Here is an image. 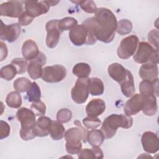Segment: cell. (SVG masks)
Wrapping results in <instances>:
<instances>
[{
  "label": "cell",
  "instance_id": "1",
  "mask_svg": "<svg viewBox=\"0 0 159 159\" xmlns=\"http://www.w3.org/2000/svg\"><path fill=\"white\" fill-rule=\"evenodd\" d=\"M82 24L93 33L97 40L110 43L115 37L117 20L110 9L99 7L97 8L94 17L86 19Z\"/></svg>",
  "mask_w": 159,
  "mask_h": 159
},
{
  "label": "cell",
  "instance_id": "2",
  "mask_svg": "<svg viewBox=\"0 0 159 159\" xmlns=\"http://www.w3.org/2000/svg\"><path fill=\"white\" fill-rule=\"evenodd\" d=\"M133 124V119L131 116L124 114H112L107 116L103 121L101 130L105 139H109L113 137L119 127L129 129Z\"/></svg>",
  "mask_w": 159,
  "mask_h": 159
},
{
  "label": "cell",
  "instance_id": "3",
  "mask_svg": "<svg viewBox=\"0 0 159 159\" xmlns=\"http://www.w3.org/2000/svg\"><path fill=\"white\" fill-rule=\"evenodd\" d=\"M137 52L134 53V60L140 64L152 63H158V50L155 49L150 43L146 42H141L138 44Z\"/></svg>",
  "mask_w": 159,
  "mask_h": 159
},
{
  "label": "cell",
  "instance_id": "4",
  "mask_svg": "<svg viewBox=\"0 0 159 159\" xmlns=\"http://www.w3.org/2000/svg\"><path fill=\"white\" fill-rule=\"evenodd\" d=\"M69 38L76 46L83 45H93L97 39L93 33L84 25H76L69 32Z\"/></svg>",
  "mask_w": 159,
  "mask_h": 159
},
{
  "label": "cell",
  "instance_id": "5",
  "mask_svg": "<svg viewBox=\"0 0 159 159\" xmlns=\"http://www.w3.org/2000/svg\"><path fill=\"white\" fill-rule=\"evenodd\" d=\"M66 140V150L71 155L78 154L82 149L81 140H83V133L81 130L78 127H71L65 133Z\"/></svg>",
  "mask_w": 159,
  "mask_h": 159
},
{
  "label": "cell",
  "instance_id": "6",
  "mask_svg": "<svg viewBox=\"0 0 159 159\" xmlns=\"http://www.w3.org/2000/svg\"><path fill=\"white\" fill-rule=\"evenodd\" d=\"M139 44V38L135 35L127 36L123 39L117 50L119 58L127 59L134 55Z\"/></svg>",
  "mask_w": 159,
  "mask_h": 159
},
{
  "label": "cell",
  "instance_id": "7",
  "mask_svg": "<svg viewBox=\"0 0 159 159\" xmlns=\"http://www.w3.org/2000/svg\"><path fill=\"white\" fill-rule=\"evenodd\" d=\"M89 78H78L71 91L73 101L77 104L85 102L89 96Z\"/></svg>",
  "mask_w": 159,
  "mask_h": 159
},
{
  "label": "cell",
  "instance_id": "8",
  "mask_svg": "<svg viewBox=\"0 0 159 159\" xmlns=\"http://www.w3.org/2000/svg\"><path fill=\"white\" fill-rule=\"evenodd\" d=\"M66 76V68L61 65L47 66L43 68L42 79L47 83H58Z\"/></svg>",
  "mask_w": 159,
  "mask_h": 159
},
{
  "label": "cell",
  "instance_id": "9",
  "mask_svg": "<svg viewBox=\"0 0 159 159\" xmlns=\"http://www.w3.org/2000/svg\"><path fill=\"white\" fill-rule=\"evenodd\" d=\"M25 12L35 18L48 12L50 6L47 1H25Z\"/></svg>",
  "mask_w": 159,
  "mask_h": 159
},
{
  "label": "cell",
  "instance_id": "10",
  "mask_svg": "<svg viewBox=\"0 0 159 159\" xmlns=\"http://www.w3.org/2000/svg\"><path fill=\"white\" fill-rule=\"evenodd\" d=\"M23 3L21 1H11L0 5V15L12 18L19 17L23 13Z\"/></svg>",
  "mask_w": 159,
  "mask_h": 159
},
{
  "label": "cell",
  "instance_id": "11",
  "mask_svg": "<svg viewBox=\"0 0 159 159\" xmlns=\"http://www.w3.org/2000/svg\"><path fill=\"white\" fill-rule=\"evenodd\" d=\"M58 19H53L46 23L45 29L47 34L45 42L49 48H55L59 42L61 32L58 27Z\"/></svg>",
  "mask_w": 159,
  "mask_h": 159
},
{
  "label": "cell",
  "instance_id": "12",
  "mask_svg": "<svg viewBox=\"0 0 159 159\" xmlns=\"http://www.w3.org/2000/svg\"><path fill=\"white\" fill-rule=\"evenodd\" d=\"M1 30L0 39L2 40L7 41L8 42H13L16 41L20 34V25L19 23H14L9 25H6L1 20Z\"/></svg>",
  "mask_w": 159,
  "mask_h": 159
},
{
  "label": "cell",
  "instance_id": "13",
  "mask_svg": "<svg viewBox=\"0 0 159 159\" xmlns=\"http://www.w3.org/2000/svg\"><path fill=\"white\" fill-rule=\"evenodd\" d=\"M16 118L20 122L21 129H33L36 124L35 114L32 109L20 107L16 112Z\"/></svg>",
  "mask_w": 159,
  "mask_h": 159
},
{
  "label": "cell",
  "instance_id": "14",
  "mask_svg": "<svg viewBox=\"0 0 159 159\" xmlns=\"http://www.w3.org/2000/svg\"><path fill=\"white\" fill-rule=\"evenodd\" d=\"M46 56L40 52L39 55L35 59L30 61L28 65L27 71L32 79L37 80L42 77L43 73L42 66L46 63Z\"/></svg>",
  "mask_w": 159,
  "mask_h": 159
},
{
  "label": "cell",
  "instance_id": "15",
  "mask_svg": "<svg viewBox=\"0 0 159 159\" xmlns=\"http://www.w3.org/2000/svg\"><path fill=\"white\" fill-rule=\"evenodd\" d=\"M141 143L143 150L147 153H155L159 150L158 137L153 132H145L142 135Z\"/></svg>",
  "mask_w": 159,
  "mask_h": 159
},
{
  "label": "cell",
  "instance_id": "16",
  "mask_svg": "<svg viewBox=\"0 0 159 159\" xmlns=\"http://www.w3.org/2000/svg\"><path fill=\"white\" fill-rule=\"evenodd\" d=\"M143 102V97L140 94H134L130 99L127 101L124 106L125 114L128 116L136 115L142 110Z\"/></svg>",
  "mask_w": 159,
  "mask_h": 159
},
{
  "label": "cell",
  "instance_id": "17",
  "mask_svg": "<svg viewBox=\"0 0 159 159\" xmlns=\"http://www.w3.org/2000/svg\"><path fill=\"white\" fill-rule=\"evenodd\" d=\"M139 75L143 80L154 81L158 79V68L157 65L152 63H143L140 68Z\"/></svg>",
  "mask_w": 159,
  "mask_h": 159
},
{
  "label": "cell",
  "instance_id": "18",
  "mask_svg": "<svg viewBox=\"0 0 159 159\" xmlns=\"http://www.w3.org/2000/svg\"><path fill=\"white\" fill-rule=\"evenodd\" d=\"M52 124L50 118L46 116L40 117L34 127V132L36 136L45 137L50 134V131Z\"/></svg>",
  "mask_w": 159,
  "mask_h": 159
},
{
  "label": "cell",
  "instance_id": "19",
  "mask_svg": "<svg viewBox=\"0 0 159 159\" xmlns=\"http://www.w3.org/2000/svg\"><path fill=\"white\" fill-rule=\"evenodd\" d=\"M128 70L125 69L119 63H113L108 66L107 72L109 75L118 83L120 84L127 78Z\"/></svg>",
  "mask_w": 159,
  "mask_h": 159
},
{
  "label": "cell",
  "instance_id": "20",
  "mask_svg": "<svg viewBox=\"0 0 159 159\" xmlns=\"http://www.w3.org/2000/svg\"><path fill=\"white\" fill-rule=\"evenodd\" d=\"M106 109L105 102L101 99H93L90 101L86 107L88 116L98 117L101 115Z\"/></svg>",
  "mask_w": 159,
  "mask_h": 159
},
{
  "label": "cell",
  "instance_id": "21",
  "mask_svg": "<svg viewBox=\"0 0 159 159\" xmlns=\"http://www.w3.org/2000/svg\"><path fill=\"white\" fill-rule=\"evenodd\" d=\"M39 53L38 46L34 40L29 39L24 42L22 47V53L24 58L31 61L35 59Z\"/></svg>",
  "mask_w": 159,
  "mask_h": 159
},
{
  "label": "cell",
  "instance_id": "22",
  "mask_svg": "<svg viewBox=\"0 0 159 159\" xmlns=\"http://www.w3.org/2000/svg\"><path fill=\"white\" fill-rule=\"evenodd\" d=\"M158 79L154 81L147 80L142 81L139 84L140 94L143 97H147L152 94L158 96Z\"/></svg>",
  "mask_w": 159,
  "mask_h": 159
},
{
  "label": "cell",
  "instance_id": "23",
  "mask_svg": "<svg viewBox=\"0 0 159 159\" xmlns=\"http://www.w3.org/2000/svg\"><path fill=\"white\" fill-rule=\"evenodd\" d=\"M156 97L157 96L154 94L143 97V102L142 111L145 115L147 116H152L156 114L157 111Z\"/></svg>",
  "mask_w": 159,
  "mask_h": 159
},
{
  "label": "cell",
  "instance_id": "24",
  "mask_svg": "<svg viewBox=\"0 0 159 159\" xmlns=\"http://www.w3.org/2000/svg\"><path fill=\"white\" fill-rule=\"evenodd\" d=\"M122 94L127 98L132 97L135 92V84L134 77L132 73L128 70L126 79L120 84Z\"/></svg>",
  "mask_w": 159,
  "mask_h": 159
},
{
  "label": "cell",
  "instance_id": "25",
  "mask_svg": "<svg viewBox=\"0 0 159 159\" xmlns=\"http://www.w3.org/2000/svg\"><path fill=\"white\" fill-rule=\"evenodd\" d=\"M86 139L87 142L92 147H100L103 143L105 137L101 130L93 129L88 131Z\"/></svg>",
  "mask_w": 159,
  "mask_h": 159
},
{
  "label": "cell",
  "instance_id": "26",
  "mask_svg": "<svg viewBox=\"0 0 159 159\" xmlns=\"http://www.w3.org/2000/svg\"><path fill=\"white\" fill-rule=\"evenodd\" d=\"M89 92L92 96H99L103 94L104 90L102 81L98 78H89Z\"/></svg>",
  "mask_w": 159,
  "mask_h": 159
},
{
  "label": "cell",
  "instance_id": "27",
  "mask_svg": "<svg viewBox=\"0 0 159 159\" xmlns=\"http://www.w3.org/2000/svg\"><path fill=\"white\" fill-rule=\"evenodd\" d=\"M103 152L99 147H93L92 148H84L78 153L79 158H103Z\"/></svg>",
  "mask_w": 159,
  "mask_h": 159
},
{
  "label": "cell",
  "instance_id": "28",
  "mask_svg": "<svg viewBox=\"0 0 159 159\" xmlns=\"http://www.w3.org/2000/svg\"><path fill=\"white\" fill-rule=\"evenodd\" d=\"M65 129L63 124L58 121L52 120V124L50 131V135L54 140H61L65 135Z\"/></svg>",
  "mask_w": 159,
  "mask_h": 159
},
{
  "label": "cell",
  "instance_id": "29",
  "mask_svg": "<svg viewBox=\"0 0 159 159\" xmlns=\"http://www.w3.org/2000/svg\"><path fill=\"white\" fill-rule=\"evenodd\" d=\"M73 75L78 78H87L91 73V67L86 63H78L73 68Z\"/></svg>",
  "mask_w": 159,
  "mask_h": 159
},
{
  "label": "cell",
  "instance_id": "30",
  "mask_svg": "<svg viewBox=\"0 0 159 159\" xmlns=\"http://www.w3.org/2000/svg\"><path fill=\"white\" fill-rule=\"evenodd\" d=\"M6 102L11 108H19L22 102L21 95L17 91H12L7 94Z\"/></svg>",
  "mask_w": 159,
  "mask_h": 159
},
{
  "label": "cell",
  "instance_id": "31",
  "mask_svg": "<svg viewBox=\"0 0 159 159\" xmlns=\"http://www.w3.org/2000/svg\"><path fill=\"white\" fill-rule=\"evenodd\" d=\"M28 101L32 102H35L40 101L41 91L37 83L33 82L31 86L27 91Z\"/></svg>",
  "mask_w": 159,
  "mask_h": 159
},
{
  "label": "cell",
  "instance_id": "32",
  "mask_svg": "<svg viewBox=\"0 0 159 159\" xmlns=\"http://www.w3.org/2000/svg\"><path fill=\"white\" fill-rule=\"evenodd\" d=\"M32 82L27 78L20 77L14 81L13 87L16 91L19 93H24L27 91L32 85Z\"/></svg>",
  "mask_w": 159,
  "mask_h": 159
},
{
  "label": "cell",
  "instance_id": "33",
  "mask_svg": "<svg viewBox=\"0 0 159 159\" xmlns=\"http://www.w3.org/2000/svg\"><path fill=\"white\" fill-rule=\"evenodd\" d=\"M78 24L76 19L72 17H66L58 20V27L60 32L65 30H71Z\"/></svg>",
  "mask_w": 159,
  "mask_h": 159
},
{
  "label": "cell",
  "instance_id": "34",
  "mask_svg": "<svg viewBox=\"0 0 159 159\" xmlns=\"http://www.w3.org/2000/svg\"><path fill=\"white\" fill-rule=\"evenodd\" d=\"M132 23L130 20L124 19L117 22L116 32L120 35H127L131 32L132 30Z\"/></svg>",
  "mask_w": 159,
  "mask_h": 159
},
{
  "label": "cell",
  "instance_id": "35",
  "mask_svg": "<svg viewBox=\"0 0 159 159\" xmlns=\"http://www.w3.org/2000/svg\"><path fill=\"white\" fill-rule=\"evenodd\" d=\"M16 74H17V70L11 63L3 66L0 70L1 77L7 81L12 80L16 76Z\"/></svg>",
  "mask_w": 159,
  "mask_h": 159
},
{
  "label": "cell",
  "instance_id": "36",
  "mask_svg": "<svg viewBox=\"0 0 159 159\" xmlns=\"http://www.w3.org/2000/svg\"><path fill=\"white\" fill-rule=\"evenodd\" d=\"M72 2L79 5L81 8L86 12L93 14L95 13L97 10V7L93 1H71Z\"/></svg>",
  "mask_w": 159,
  "mask_h": 159
},
{
  "label": "cell",
  "instance_id": "37",
  "mask_svg": "<svg viewBox=\"0 0 159 159\" xmlns=\"http://www.w3.org/2000/svg\"><path fill=\"white\" fill-rule=\"evenodd\" d=\"M11 64L13 65L17 70V74H22L27 70L28 63L27 60L24 58H16L11 61Z\"/></svg>",
  "mask_w": 159,
  "mask_h": 159
},
{
  "label": "cell",
  "instance_id": "38",
  "mask_svg": "<svg viewBox=\"0 0 159 159\" xmlns=\"http://www.w3.org/2000/svg\"><path fill=\"white\" fill-rule=\"evenodd\" d=\"M83 124L87 129H95L101 124V120L98 117L88 116L83 119Z\"/></svg>",
  "mask_w": 159,
  "mask_h": 159
},
{
  "label": "cell",
  "instance_id": "39",
  "mask_svg": "<svg viewBox=\"0 0 159 159\" xmlns=\"http://www.w3.org/2000/svg\"><path fill=\"white\" fill-rule=\"evenodd\" d=\"M72 117V112L67 108L60 109L57 114V121L61 123H66L71 120Z\"/></svg>",
  "mask_w": 159,
  "mask_h": 159
},
{
  "label": "cell",
  "instance_id": "40",
  "mask_svg": "<svg viewBox=\"0 0 159 159\" xmlns=\"http://www.w3.org/2000/svg\"><path fill=\"white\" fill-rule=\"evenodd\" d=\"M30 108L36 116H43L46 112V106L41 100L38 102H33Z\"/></svg>",
  "mask_w": 159,
  "mask_h": 159
},
{
  "label": "cell",
  "instance_id": "41",
  "mask_svg": "<svg viewBox=\"0 0 159 159\" xmlns=\"http://www.w3.org/2000/svg\"><path fill=\"white\" fill-rule=\"evenodd\" d=\"M147 38L148 41L155 47V49L158 50V30L152 29L148 32Z\"/></svg>",
  "mask_w": 159,
  "mask_h": 159
},
{
  "label": "cell",
  "instance_id": "42",
  "mask_svg": "<svg viewBox=\"0 0 159 159\" xmlns=\"http://www.w3.org/2000/svg\"><path fill=\"white\" fill-rule=\"evenodd\" d=\"M11 128L9 125L5 121L0 120V139L2 140L9 135Z\"/></svg>",
  "mask_w": 159,
  "mask_h": 159
},
{
  "label": "cell",
  "instance_id": "43",
  "mask_svg": "<svg viewBox=\"0 0 159 159\" xmlns=\"http://www.w3.org/2000/svg\"><path fill=\"white\" fill-rule=\"evenodd\" d=\"M19 134H20V138L25 141L32 140L36 137L34 132V129H20L19 131Z\"/></svg>",
  "mask_w": 159,
  "mask_h": 159
},
{
  "label": "cell",
  "instance_id": "44",
  "mask_svg": "<svg viewBox=\"0 0 159 159\" xmlns=\"http://www.w3.org/2000/svg\"><path fill=\"white\" fill-rule=\"evenodd\" d=\"M34 17L29 16L25 11L21 14V16L18 18V23L20 25L26 26L30 24L34 20Z\"/></svg>",
  "mask_w": 159,
  "mask_h": 159
},
{
  "label": "cell",
  "instance_id": "45",
  "mask_svg": "<svg viewBox=\"0 0 159 159\" xmlns=\"http://www.w3.org/2000/svg\"><path fill=\"white\" fill-rule=\"evenodd\" d=\"M0 61H2L5 58H6L8 53V50L7 46L2 42H0Z\"/></svg>",
  "mask_w": 159,
  "mask_h": 159
},
{
  "label": "cell",
  "instance_id": "46",
  "mask_svg": "<svg viewBox=\"0 0 159 159\" xmlns=\"http://www.w3.org/2000/svg\"><path fill=\"white\" fill-rule=\"evenodd\" d=\"M74 124H75L76 126H78V127L81 130L82 133H83V142L84 143H86V142H87L86 137H87V134H88V129L84 128V127L82 126V125L81 124L79 120H78L74 121Z\"/></svg>",
  "mask_w": 159,
  "mask_h": 159
}]
</instances>
